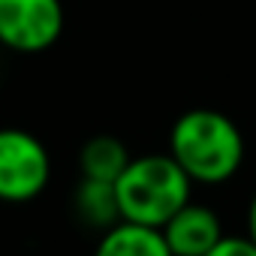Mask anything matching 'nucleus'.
Wrapping results in <instances>:
<instances>
[{
  "label": "nucleus",
  "instance_id": "nucleus-1",
  "mask_svg": "<svg viewBox=\"0 0 256 256\" xmlns=\"http://www.w3.org/2000/svg\"><path fill=\"white\" fill-rule=\"evenodd\" d=\"M169 154L193 184H223L244 163V136L229 114L190 108L172 124Z\"/></svg>",
  "mask_w": 256,
  "mask_h": 256
},
{
  "label": "nucleus",
  "instance_id": "nucleus-2",
  "mask_svg": "<svg viewBox=\"0 0 256 256\" xmlns=\"http://www.w3.org/2000/svg\"><path fill=\"white\" fill-rule=\"evenodd\" d=\"M193 181L172 160V154L130 157L126 169L114 181L120 220L160 229L181 205L190 202Z\"/></svg>",
  "mask_w": 256,
  "mask_h": 256
},
{
  "label": "nucleus",
  "instance_id": "nucleus-3",
  "mask_svg": "<svg viewBox=\"0 0 256 256\" xmlns=\"http://www.w3.org/2000/svg\"><path fill=\"white\" fill-rule=\"evenodd\" d=\"M52 178L48 148L28 130L4 126L0 130V202H30Z\"/></svg>",
  "mask_w": 256,
  "mask_h": 256
},
{
  "label": "nucleus",
  "instance_id": "nucleus-4",
  "mask_svg": "<svg viewBox=\"0 0 256 256\" xmlns=\"http://www.w3.org/2000/svg\"><path fill=\"white\" fill-rule=\"evenodd\" d=\"M64 30L60 0H0V42L22 54L46 52Z\"/></svg>",
  "mask_w": 256,
  "mask_h": 256
},
{
  "label": "nucleus",
  "instance_id": "nucleus-5",
  "mask_svg": "<svg viewBox=\"0 0 256 256\" xmlns=\"http://www.w3.org/2000/svg\"><path fill=\"white\" fill-rule=\"evenodd\" d=\"M160 235L172 256H205L223 238V223L214 208L187 202L160 226Z\"/></svg>",
  "mask_w": 256,
  "mask_h": 256
},
{
  "label": "nucleus",
  "instance_id": "nucleus-6",
  "mask_svg": "<svg viewBox=\"0 0 256 256\" xmlns=\"http://www.w3.org/2000/svg\"><path fill=\"white\" fill-rule=\"evenodd\" d=\"M94 256H172L160 229L130 223V220H118L102 232L96 241Z\"/></svg>",
  "mask_w": 256,
  "mask_h": 256
},
{
  "label": "nucleus",
  "instance_id": "nucleus-7",
  "mask_svg": "<svg viewBox=\"0 0 256 256\" xmlns=\"http://www.w3.org/2000/svg\"><path fill=\"white\" fill-rule=\"evenodd\" d=\"M126 163H130V151L114 136H94L84 142V148L78 154L82 178L108 181V184L118 181V175L126 169Z\"/></svg>",
  "mask_w": 256,
  "mask_h": 256
},
{
  "label": "nucleus",
  "instance_id": "nucleus-8",
  "mask_svg": "<svg viewBox=\"0 0 256 256\" xmlns=\"http://www.w3.org/2000/svg\"><path fill=\"white\" fill-rule=\"evenodd\" d=\"M76 214L82 217V223L96 226V229L114 226V223L120 220L114 184H108V181H94V178H82V184H78V190H76Z\"/></svg>",
  "mask_w": 256,
  "mask_h": 256
},
{
  "label": "nucleus",
  "instance_id": "nucleus-9",
  "mask_svg": "<svg viewBox=\"0 0 256 256\" xmlns=\"http://www.w3.org/2000/svg\"><path fill=\"white\" fill-rule=\"evenodd\" d=\"M205 256H256V241L250 235H223Z\"/></svg>",
  "mask_w": 256,
  "mask_h": 256
},
{
  "label": "nucleus",
  "instance_id": "nucleus-10",
  "mask_svg": "<svg viewBox=\"0 0 256 256\" xmlns=\"http://www.w3.org/2000/svg\"><path fill=\"white\" fill-rule=\"evenodd\" d=\"M247 235L256 241V193H253V199L247 205Z\"/></svg>",
  "mask_w": 256,
  "mask_h": 256
}]
</instances>
